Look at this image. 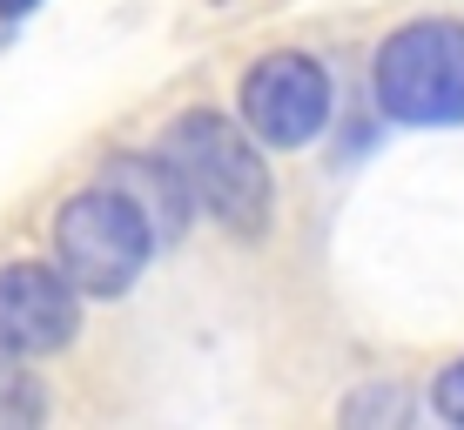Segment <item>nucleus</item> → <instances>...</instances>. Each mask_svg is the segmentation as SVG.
I'll use <instances>...</instances> for the list:
<instances>
[{"mask_svg": "<svg viewBox=\"0 0 464 430\" xmlns=\"http://www.w3.org/2000/svg\"><path fill=\"white\" fill-rule=\"evenodd\" d=\"M162 155H169V168L182 175L188 202H196L202 215H216L229 235H263L276 188H269V162L249 141L243 121H229L222 108H188V115L169 121Z\"/></svg>", "mask_w": 464, "mask_h": 430, "instance_id": "1", "label": "nucleus"}, {"mask_svg": "<svg viewBox=\"0 0 464 430\" xmlns=\"http://www.w3.org/2000/svg\"><path fill=\"white\" fill-rule=\"evenodd\" d=\"M371 101L404 129H464V21H404L371 61Z\"/></svg>", "mask_w": 464, "mask_h": 430, "instance_id": "2", "label": "nucleus"}, {"mask_svg": "<svg viewBox=\"0 0 464 430\" xmlns=\"http://www.w3.org/2000/svg\"><path fill=\"white\" fill-rule=\"evenodd\" d=\"M155 263V243L141 229V215L128 209L108 182L82 188L61 202L54 215V269L74 282V296H102L115 302L141 282V269Z\"/></svg>", "mask_w": 464, "mask_h": 430, "instance_id": "3", "label": "nucleus"}, {"mask_svg": "<svg viewBox=\"0 0 464 430\" xmlns=\"http://www.w3.org/2000/svg\"><path fill=\"white\" fill-rule=\"evenodd\" d=\"M337 115V81L316 54H263L236 88V121L256 148H303Z\"/></svg>", "mask_w": 464, "mask_h": 430, "instance_id": "4", "label": "nucleus"}, {"mask_svg": "<svg viewBox=\"0 0 464 430\" xmlns=\"http://www.w3.org/2000/svg\"><path fill=\"white\" fill-rule=\"evenodd\" d=\"M82 330V296L47 263H7L0 269V357H54Z\"/></svg>", "mask_w": 464, "mask_h": 430, "instance_id": "5", "label": "nucleus"}, {"mask_svg": "<svg viewBox=\"0 0 464 430\" xmlns=\"http://www.w3.org/2000/svg\"><path fill=\"white\" fill-rule=\"evenodd\" d=\"M102 182L141 215V229H149L155 249H169V243H182V235H188V209H196V202H188L182 175L169 168V155H115Z\"/></svg>", "mask_w": 464, "mask_h": 430, "instance_id": "6", "label": "nucleus"}, {"mask_svg": "<svg viewBox=\"0 0 464 430\" xmlns=\"http://www.w3.org/2000/svg\"><path fill=\"white\" fill-rule=\"evenodd\" d=\"M34 417H41L34 377L14 370V357H0V424H34Z\"/></svg>", "mask_w": 464, "mask_h": 430, "instance_id": "7", "label": "nucleus"}, {"mask_svg": "<svg viewBox=\"0 0 464 430\" xmlns=\"http://www.w3.org/2000/svg\"><path fill=\"white\" fill-rule=\"evenodd\" d=\"M430 410H438L444 424H458V430H464V357H458V363H444V370L430 377Z\"/></svg>", "mask_w": 464, "mask_h": 430, "instance_id": "8", "label": "nucleus"}, {"mask_svg": "<svg viewBox=\"0 0 464 430\" xmlns=\"http://www.w3.org/2000/svg\"><path fill=\"white\" fill-rule=\"evenodd\" d=\"M404 390H383V384H371L363 397H350L343 404V424H363V417H391V424H404Z\"/></svg>", "mask_w": 464, "mask_h": 430, "instance_id": "9", "label": "nucleus"}, {"mask_svg": "<svg viewBox=\"0 0 464 430\" xmlns=\"http://www.w3.org/2000/svg\"><path fill=\"white\" fill-rule=\"evenodd\" d=\"M41 0H0V27H14V21H27V14H34Z\"/></svg>", "mask_w": 464, "mask_h": 430, "instance_id": "10", "label": "nucleus"}]
</instances>
